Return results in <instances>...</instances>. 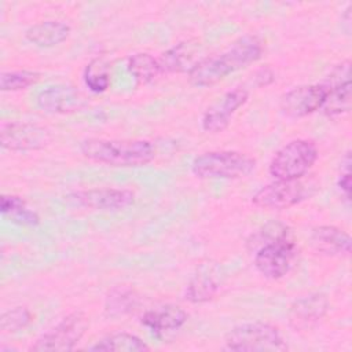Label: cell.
<instances>
[{
  "label": "cell",
  "instance_id": "25",
  "mask_svg": "<svg viewBox=\"0 0 352 352\" xmlns=\"http://www.w3.org/2000/svg\"><path fill=\"white\" fill-rule=\"evenodd\" d=\"M84 82L95 94L104 92L110 85L109 67L102 58L92 59L84 70Z\"/></svg>",
  "mask_w": 352,
  "mask_h": 352
},
{
  "label": "cell",
  "instance_id": "2",
  "mask_svg": "<svg viewBox=\"0 0 352 352\" xmlns=\"http://www.w3.org/2000/svg\"><path fill=\"white\" fill-rule=\"evenodd\" d=\"M80 151L94 162L122 168L144 166L155 158V147L146 139L117 140L89 138L81 142Z\"/></svg>",
  "mask_w": 352,
  "mask_h": 352
},
{
  "label": "cell",
  "instance_id": "12",
  "mask_svg": "<svg viewBox=\"0 0 352 352\" xmlns=\"http://www.w3.org/2000/svg\"><path fill=\"white\" fill-rule=\"evenodd\" d=\"M249 99L248 89L238 87L223 94L214 103H212L202 116L201 126L208 133L223 132L231 122L232 116Z\"/></svg>",
  "mask_w": 352,
  "mask_h": 352
},
{
  "label": "cell",
  "instance_id": "3",
  "mask_svg": "<svg viewBox=\"0 0 352 352\" xmlns=\"http://www.w3.org/2000/svg\"><path fill=\"white\" fill-rule=\"evenodd\" d=\"M256 168V160L234 150L206 151L191 162V172L201 179H242Z\"/></svg>",
  "mask_w": 352,
  "mask_h": 352
},
{
  "label": "cell",
  "instance_id": "24",
  "mask_svg": "<svg viewBox=\"0 0 352 352\" xmlns=\"http://www.w3.org/2000/svg\"><path fill=\"white\" fill-rule=\"evenodd\" d=\"M128 70L142 84L151 82L162 74L158 59L147 52L133 54L128 59Z\"/></svg>",
  "mask_w": 352,
  "mask_h": 352
},
{
  "label": "cell",
  "instance_id": "27",
  "mask_svg": "<svg viewBox=\"0 0 352 352\" xmlns=\"http://www.w3.org/2000/svg\"><path fill=\"white\" fill-rule=\"evenodd\" d=\"M289 235H290V231L286 224L280 221H270L249 236L248 248L254 252L256 249H258L260 246L268 242H272L275 239L289 236Z\"/></svg>",
  "mask_w": 352,
  "mask_h": 352
},
{
  "label": "cell",
  "instance_id": "22",
  "mask_svg": "<svg viewBox=\"0 0 352 352\" xmlns=\"http://www.w3.org/2000/svg\"><path fill=\"white\" fill-rule=\"evenodd\" d=\"M89 351H114V352H142L150 351V346L138 336L131 333H114L103 337L88 348Z\"/></svg>",
  "mask_w": 352,
  "mask_h": 352
},
{
  "label": "cell",
  "instance_id": "23",
  "mask_svg": "<svg viewBox=\"0 0 352 352\" xmlns=\"http://www.w3.org/2000/svg\"><path fill=\"white\" fill-rule=\"evenodd\" d=\"M139 305V296L126 287H114L106 297L104 311L109 316H122L132 312Z\"/></svg>",
  "mask_w": 352,
  "mask_h": 352
},
{
  "label": "cell",
  "instance_id": "10",
  "mask_svg": "<svg viewBox=\"0 0 352 352\" xmlns=\"http://www.w3.org/2000/svg\"><path fill=\"white\" fill-rule=\"evenodd\" d=\"M66 201L91 210H120L135 202V194L126 188H89L67 194Z\"/></svg>",
  "mask_w": 352,
  "mask_h": 352
},
{
  "label": "cell",
  "instance_id": "9",
  "mask_svg": "<svg viewBox=\"0 0 352 352\" xmlns=\"http://www.w3.org/2000/svg\"><path fill=\"white\" fill-rule=\"evenodd\" d=\"M51 140L48 129L32 122H4L0 128V146L8 151H33Z\"/></svg>",
  "mask_w": 352,
  "mask_h": 352
},
{
  "label": "cell",
  "instance_id": "13",
  "mask_svg": "<svg viewBox=\"0 0 352 352\" xmlns=\"http://www.w3.org/2000/svg\"><path fill=\"white\" fill-rule=\"evenodd\" d=\"M326 88L320 84L296 87L282 95L279 107L283 114L292 118H302L320 110L326 100Z\"/></svg>",
  "mask_w": 352,
  "mask_h": 352
},
{
  "label": "cell",
  "instance_id": "11",
  "mask_svg": "<svg viewBox=\"0 0 352 352\" xmlns=\"http://www.w3.org/2000/svg\"><path fill=\"white\" fill-rule=\"evenodd\" d=\"M322 84L327 92L323 113L329 117L348 113L351 110V62L344 60L334 66Z\"/></svg>",
  "mask_w": 352,
  "mask_h": 352
},
{
  "label": "cell",
  "instance_id": "6",
  "mask_svg": "<svg viewBox=\"0 0 352 352\" xmlns=\"http://www.w3.org/2000/svg\"><path fill=\"white\" fill-rule=\"evenodd\" d=\"M89 327V318L82 311L65 316L47 333L40 336L29 348L34 352H67L73 351Z\"/></svg>",
  "mask_w": 352,
  "mask_h": 352
},
{
  "label": "cell",
  "instance_id": "29",
  "mask_svg": "<svg viewBox=\"0 0 352 352\" xmlns=\"http://www.w3.org/2000/svg\"><path fill=\"white\" fill-rule=\"evenodd\" d=\"M341 173L337 179V187L346 202L351 201V153L348 151L341 161Z\"/></svg>",
  "mask_w": 352,
  "mask_h": 352
},
{
  "label": "cell",
  "instance_id": "26",
  "mask_svg": "<svg viewBox=\"0 0 352 352\" xmlns=\"http://www.w3.org/2000/svg\"><path fill=\"white\" fill-rule=\"evenodd\" d=\"M41 78L38 72L33 70H12L3 72L0 74V89L3 92H15L26 89L30 85H34Z\"/></svg>",
  "mask_w": 352,
  "mask_h": 352
},
{
  "label": "cell",
  "instance_id": "1",
  "mask_svg": "<svg viewBox=\"0 0 352 352\" xmlns=\"http://www.w3.org/2000/svg\"><path fill=\"white\" fill-rule=\"evenodd\" d=\"M263 43L257 36L246 34L235 40L220 54L205 56L188 73V80L195 87H210L224 80L228 74L257 62L263 55Z\"/></svg>",
  "mask_w": 352,
  "mask_h": 352
},
{
  "label": "cell",
  "instance_id": "30",
  "mask_svg": "<svg viewBox=\"0 0 352 352\" xmlns=\"http://www.w3.org/2000/svg\"><path fill=\"white\" fill-rule=\"evenodd\" d=\"M254 81L257 87H267L274 81V73L271 69L268 67H263L260 69L256 76H254Z\"/></svg>",
  "mask_w": 352,
  "mask_h": 352
},
{
  "label": "cell",
  "instance_id": "4",
  "mask_svg": "<svg viewBox=\"0 0 352 352\" xmlns=\"http://www.w3.org/2000/svg\"><path fill=\"white\" fill-rule=\"evenodd\" d=\"M224 348L238 352H279L287 345L278 327L264 322L242 323L224 337Z\"/></svg>",
  "mask_w": 352,
  "mask_h": 352
},
{
  "label": "cell",
  "instance_id": "15",
  "mask_svg": "<svg viewBox=\"0 0 352 352\" xmlns=\"http://www.w3.org/2000/svg\"><path fill=\"white\" fill-rule=\"evenodd\" d=\"M37 106L47 113L67 114L82 109L87 104L84 95L72 85H51L43 89L36 99Z\"/></svg>",
  "mask_w": 352,
  "mask_h": 352
},
{
  "label": "cell",
  "instance_id": "21",
  "mask_svg": "<svg viewBox=\"0 0 352 352\" xmlns=\"http://www.w3.org/2000/svg\"><path fill=\"white\" fill-rule=\"evenodd\" d=\"M0 210L4 219L19 226L34 227L40 223L38 214L33 209L28 208L26 202L18 195H1Z\"/></svg>",
  "mask_w": 352,
  "mask_h": 352
},
{
  "label": "cell",
  "instance_id": "17",
  "mask_svg": "<svg viewBox=\"0 0 352 352\" xmlns=\"http://www.w3.org/2000/svg\"><path fill=\"white\" fill-rule=\"evenodd\" d=\"M221 271L216 263L201 264L191 276L184 296L192 304H202L214 297L221 285Z\"/></svg>",
  "mask_w": 352,
  "mask_h": 352
},
{
  "label": "cell",
  "instance_id": "20",
  "mask_svg": "<svg viewBox=\"0 0 352 352\" xmlns=\"http://www.w3.org/2000/svg\"><path fill=\"white\" fill-rule=\"evenodd\" d=\"M69 34L70 26L62 21H43L32 25L25 32L26 40L41 48L59 45L69 37Z\"/></svg>",
  "mask_w": 352,
  "mask_h": 352
},
{
  "label": "cell",
  "instance_id": "28",
  "mask_svg": "<svg viewBox=\"0 0 352 352\" xmlns=\"http://www.w3.org/2000/svg\"><path fill=\"white\" fill-rule=\"evenodd\" d=\"M32 320L33 315L26 307H15L0 315V329L3 333H16L26 329Z\"/></svg>",
  "mask_w": 352,
  "mask_h": 352
},
{
  "label": "cell",
  "instance_id": "7",
  "mask_svg": "<svg viewBox=\"0 0 352 352\" xmlns=\"http://www.w3.org/2000/svg\"><path fill=\"white\" fill-rule=\"evenodd\" d=\"M315 194V186L308 182L297 180H275L263 186L252 197V204L261 209H287Z\"/></svg>",
  "mask_w": 352,
  "mask_h": 352
},
{
  "label": "cell",
  "instance_id": "16",
  "mask_svg": "<svg viewBox=\"0 0 352 352\" xmlns=\"http://www.w3.org/2000/svg\"><path fill=\"white\" fill-rule=\"evenodd\" d=\"M205 56H202V44L198 40H188L175 44L172 48L166 50L161 54L158 59L161 73H190L198 62H201Z\"/></svg>",
  "mask_w": 352,
  "mask_h": 352
},
{
  "label": "cell",
  "instance_id": "14",
  "mask_svg": "<svg viewBox=\"0 0 352 352\" xmlns=\"http://www.w3.org/2000/svg\"><path fill=\"white\" fill-rule=\"evenodd\" d=\"M329 311V300L323 293H311L293 301L289 308V323L302 331L316 326Z\"/></svg>",
  "mask_w": 352,
  "mask_h": 352
},
{
  "label": "cell",
  "instance_id": "19",
  "mask_svg": "<svg viewBox=\"0 0 352 352\" xmlns=\"http://www.w3.org/2000/svg\"><path fill=\"white\" fill-rule=\"evenodd\" d=\"M187 318L188 315L183 308L173 304H166L146 311L140 319V323L154 334L160 336L165 331L180 329L187 322Z\"/></svg>",
  "mask_w": 352,
  "mask_h": 352
},
{
  "label": "cell",
  "instance_id": "8",
  "mask_svg": "<svg viewBox=\"0 0 352 352\" xmlns=\"http://www.w3.org/2000/svg\"><path fill=\"white\" fill-rule=\"evenodd\" d=\"M297 257V246L289 236L268 242L254 250V267L267 279L283 278Z\"/></svg>",
  "mask_w": 352,
  "mask_h": 352
},
{
  "label": "cell",
  "instance_id": "5",
  "mask_svg": "<svg viewBox=\"0 0 352 352\" xmlns=\"http://www.w3.org/2000/svg\"><path fill=\"white\" fill-rule=\"evenodd\" d=\"M318 155L319 151L315 142L294 139L272 155L268 172L275 180H297L314 166Z\"/></svg>",
  "mask_w": 352,
  "mask_h": 352
},
{
  "label": "cell",
  "instance_id": "18",
  "mask_svg": "<svg viewBox=\"0 0 352 352\" xmlns=\"http://www.w3.org/2000/svg\"><path fill=\"white\" fill-rule=\"evenodd\" d=\"M312 246L326 256L346 257L351 253L352 239L348 232L336 226H318L309 234Z\"/></svg>",
  "mask_w": 352,
  "mask_h": 352
}]
</instances>
